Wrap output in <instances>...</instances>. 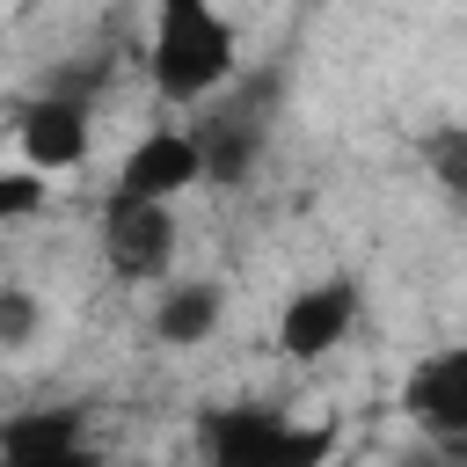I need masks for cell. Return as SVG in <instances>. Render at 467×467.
Wrapping results in <instances>:
<instances>
[{"label":"cell","mask_w":467,"mask_h":467,"mask_svg":"<svg viewBox=\"0 0 467 467\" xmlns=\"http://www.w3.org/2000/svg\"><path fill=\"white\" fill-rule=\"evenodd\" d=\"M102 248H109L117 277H161L175 263V219H168V204H109Z\"/></svg>","instance_id":"obj_5"},{"label":"cell","mask_w":467,"mask_h":467,"mask_svg":"<svg viewBox=\"0 0 467 467\" xmlns=\"http://www.w3.org/2000/svg\"><path fill=\"white\" fill-rule=\"evenodd\" d=\"M22 161L29 175H66L88 161V102L80 95H36L22 109Z\"/></svg>","instance_id":"obj_4"},{"label":"cell","mask_w":467,"mask_h":467,"mask_svg":"<svg viewBox=\"0 0 467 467\" xmlns=\"http://www.w3.org/2000/svg\"><path fill=\"white\" fill-rule=\"evenodd\" d=\"M153 88L168 102H204L226 73H234V29L204 7V0H168L153 15V44H146Z\"/></svg>","instance_id":"obj_1"},{"label":"cell","mask_w":467,"mask_h":467,"mask_svg":"<svg viewBox=\"0 0 467 467\" xmlns=\"http://www.w3.org/2000/svg\"><path fill=\"white\" fill-rule=\"evenodd\" d=\"M58 445H80V409H22V416L0 423V460L58 452Z\"/></svg>","instance_id":"obj_9"},{"label":"cell","mask_w":467,"mask_h":467,"mask_svg":"<svg viewBox=\"0 0 467 467\" xmlns=\"http://www.w3.org/2000/svg\"><path fill=\"white\" fill-rule=\"evenodd\" d=\"M190 146H197V168H204L212 182H241V175L255 168L263 117H255V109H219L204 131H190Z\"/></svg>","instance_id":"obj_8"},{"label":"cell","mask_w":467,"mask_h":467,"mask_svg":"<svg viewBox=\"0 0 467 467\" xmlns=\"http://www.w3.org/2000/svg\"><path fill=\"white\" fill-rule=\"evenodd\" d=\"M29 336H36V299L22 285H7L0 292V350H22Z\"/></svg>","instance_id":"obj_12"},{"label":"cell","mask_w":467,"mask_h":467,"mask_svg":"<svg viewBox=\"0 0 467 467\" xmlns=\"http://www.w3.org/2000/svg\"><path fill=\"white\" fill-rule=\"evenodd\" d=\"M197 175H204V168H197L190 131H146V139L124 153L117 197H109V204H168V197H182Z\"/></svg>","instance_id":"obj_2"},{"label":"cell","mask_w":467,"mask_h":467,"mask_svg":"<svg viewBox=\"0 0 467 467\" xmlns=\"http://www.w3.org/2000/svg\"><path fill=\"white\" fill-rule=\"evenodd\" d=\"M350 321H358V285L350 277H328L314 292H292V306L277 321V350L299 358V365H314V358H328L350 336Z\"/></svg>","instance_id":"obj_3"},{"label":"cell","mask_w":467,"mask_h":467,"mask_svg":"<svg viewBox=\"0 0 467 467\" xmlns=\"http://www.w3.org/2000/svg\"><path fill=\"white\" fill-rule=\"evenodd\" d=\"M409 416L445 445L467 438V350H438L409 372Z\"/></svg>","instance_id":"obj_6"},{"label":"cell","mask_w":467,"mask_h":467,"mask_svg":"<svg viewBox=\"0 0 467 467\" xmlns=\"http://www.w3.org/2000/svg\"><path fill=\"white\" fill-rule=\"evenodd\" d=\"M29 212H44V175L0 168V226H7V219H29Z\"/></svg>","instance_id":"obj_11"},{"label":"cell","mask_w":467,"mask_h":467,"mask_svg":"<svg viewBox=\"0 0 467 467\" xmlns=\"http://www.w3.org/2000/svg\"><path fill=\"white\" fill-rule=\"evenodd\" d=\"M394 467H431V460H394Z\"/></svg>","instance_id":"obj_14"},{"label":"cell","mask_w":467,"mask_h":467,"mask_svg":"<svg viewBox=\"0 0 467 467\" xmlns=\"http://www.w3.org/2000/svg\"><path fill=\"white\" fill-rule=\"evenodd\" d=\"M0 467H95L88 445H58V452H22V460H0Z\"/></svg>","instance_id":"obj_13"},{"label":"cell","mask_w":467,"mask_h":467,"mask_svg":"<svg viewBox=\"0 0 467 467\" xmlns=\"http://www.w3.org/2000/svg\"><path fill=\"white\" fill-rule=\"evenodd\" d=\"M153 328H161V343H204V336L219 328V292H212V285H175V292L161 299Z\"/></svg>","instance_id":"obj_10"},{"label":"cell","mask_w":467,"mask_h":467,"mask_svg":"<svg viewBox=\"0 0 467 467\" xmlns=\"http://www.w3.org/2000/svg\"><path fill=\"white\" fill-rule=\"evenodd\" d=\"M285 416L277 409H212L204 416V460L212 467H277Z\"/></svg>","instance_id":"obj_7"}]
</instances>
